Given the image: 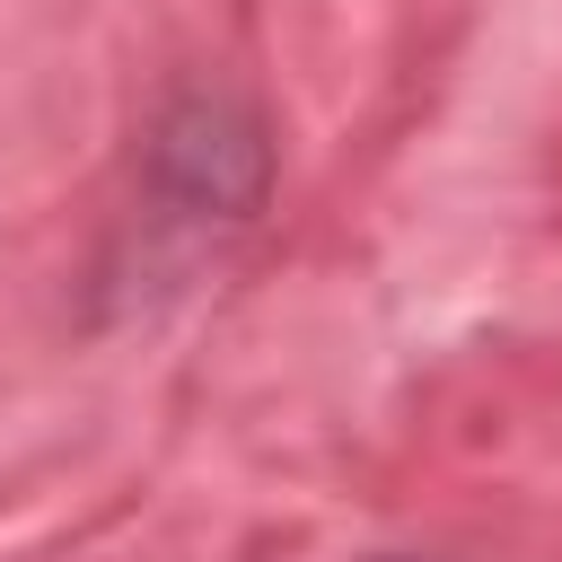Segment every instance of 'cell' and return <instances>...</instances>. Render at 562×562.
I'll list each match as a JSON object with an SVG mask.
<instances>
[{
    "label": "cell",
    "instance_id": "obj_1",
    "mask_svg": "<svg viewBox=\"0 0 562 562\" xmlns=\"http://www.w3.org/2000/svg\"><path fill=\"white\" fill-rule=\"evenodd\" d=\"M140 202L167 228H246L272 202V132L237 88H176L140 132Z\"/></svg>",
    "mask_w": 562,
    "mask_h": 562
},
{
    "label": "cell",
    "instance_id": "obj_2",
    "mask_svg": "<svg viewBox=\"0 0 562 562\" xmlns=\"http://www.w3.org/2000/svg\"><path fill=\"white\" fill-rule=\"evenodd\" d=\"M395 562H404V553H395Z\"/></svg>",
    "mask_w": 562,
    "mask_h": 562
}]
</instances>
